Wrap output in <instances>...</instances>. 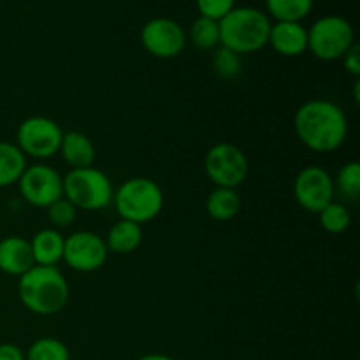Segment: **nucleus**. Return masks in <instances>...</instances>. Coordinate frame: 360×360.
I'll use <instances>...</instances> for the list:
<instances>
[{"label":"nucleus","mask_w":360,"mask_h":360,"mask_svg":"<svg viewBox=\"0 0 360 360\" xmlns=\"http://www.w3.org/2000/svg\"><path fill=\"white\" fill-rule=\"evenodd\" d=\"M190 39L197 49H217L220 46V25L210 18L199 16L190 28Z\"/></svg>","instance_id":"4be33fe9"},{"label":"nucleus","mask_w":360,"mask_h":360,"mask_svg":"<svg viewBox=\"0 0 360 360\" xmlns=\"http://www.w3.org/2000/svg\"><path fill=\"white\" fill-rule=\"evenodd\" d=\"M115 188L104 171L97 167L70 169L63 178V197L81 211H101L112 202Z\"/></svg>","instance_id":"39448f33"},{"label":"nucleus","mask_w":360,"mask_h":360,"mask_svg":"<svg viewBox=\"0 0 360 360\" xmlns=\"http://www.w3.org/2000/svg\"><path fill=\"white\" fill-rule=\"evenodd\" d=\"M354 44V27L343 16H323L308 28V49L322 62L341 60Z\"/></svg>","instance_id":"423d86ee"},{"label":"nucleus","mask_w":360,"mask_h":360,"mask_svg":"<svg viewBox=\"0 0 360 360\" xmlns=\"http://www.w3.org/2000/svg\"><path fill=\"white\" fill-rule=\"evenodd\" d=\"M141 44L155 58H176L186 46V34L171 18H153L141 30Z\"/></svg>","instance_id":"f8f14e48"},{"label":"nucleus","mask_w":360,"mask_h":360,"mask_svg":"<svg viewBox=\"0 0 360 360\" xmlns=\"http://www.w3.org/2000/svg\"><path fill=\"white\" fill-rule=\"evenodd\" d=\"M204 172L214 186L236 190L248 178V157L236 144L218 143L206 153Z\"/></svg>","instance_id":"6e6552de"},{"label":"nucleus","mask_w":360,"mask_h":360,"mask_svg":"<svg viewBox=\"0 0 360 360\" xmlns=\"http://www.w3.org/2000/svg\"><path fill=\"white\" fill-rule=\"evenodd\" d=\"M108 255L104 238L91 231H77L65 238L62 260L76 273H95L104 266Z\"/></svg>","instance_id":"9d476101"},{"label":"nucleus","mask_w":360,"mask_h":360,"mask_svg":"<svg viewBox=\"0 0 360 360\" xmlns=\"http://www.w3.org/2000/svg\"><path fill=\"white\" fill-rule=\"evenodd\" d=\"M25 360H70V350L58 338L44 336L27 348Z\"/></svg>","instance_id":"412c9836"},{"label":"nucleus","mask_w":360,"mask_h":360,"mask_svg":"<svg viewBox=\"0 0 360 360\" xmlns=\"http://www.w3.org/2000/svg\"><path fill=\"white\" fill-rule=\"evenodd\" d=\"M18 188L30 206L46 210L63 197V176L48 164L27 165Z\"/></svg>","instance_id":"1a4fd4ad"},{"label":"nucleus","mask_w":360,"mask_h":360,"mask_svg":"<svg viewBox=\"0 0 360 360\" xmlns=\"http://www.w3.org/2000/svg\"><path fill=\"white\" fill-rule=\"evenodd\" d=\"M35 266L30 241L21 236H7L0 241V271L9 276L25 274Z\"/></svg>","instance_id":"4468645a"},{"label":"nucleus","mask_w":360,"mask_h":360,"mask_svg":"<svg viewBox=\"0 0 360 360\" xmlns=\"http://www.w3.org/2000/svg\"><path fill=\"white\" fill-rule=\"evenodd\" d=\"M334 179L319 165H308L295 176L294 195L304 211L319 214L327 204L334 200Z\"/></svg>","instance_id":"9b49d317"},{"label":"nucleus","mask_w":360,"mask_h":360,"mask_svg":"<svg viewBox=\"0 0 360 360\" xmlns=\"http://www.w3.org/2000/svg\"><path fill=\"white\" fill-rule=\"evenodd\" d=\"M63 246L65 238L58 229H41L35 232L30 239L32 255H34L35 266H56L63 259Z\"/></svg>","instance_id":"2eb2a0df"},{"label":"nucleus","mask_w":360,"mask_h":360,"mask_svg":"<svg viewBox=\"0 0 360 360\" xmlns=\"http://www.w3.org/2000/svg\"><path fill=\"white\" fill-rule=\"evenodd\" d=\"M315 0H266L267 13L276 21L301 23L313 9Z\"/></svg>","instance_id":"aec40b11"},{"label":"nucleus","mask_w":360,"mask_h":360,"mask_svg":"<svg viewBox=\"0 0 360 360\" xmlns=\"http://www.w3.org/2000/svg\"><path fill=\"white\" fill-rule=\"evenodd\" d=\"M319 220L326 232H329V234H341V232H345L350 227L352 214L345 204L333 200V202L327 204V206L320 211Z\"/></svg>","instance_id":"5701e85b"},{"label":"nucleus","mask_w":360,"mask_h":360,"mask_svg":"<svg viewBox=\"0 0 360 360\" xmlns=\"http://www.w3.org/2000/svg\"><path fill=\"white\" fill-rule=\"evenodd\" d=\"M137 360H174L172 357L165 354H146V355H141Z\"/></svg>","instance_id":"c756f323"},{"label":"nucleus","mask_w":360,"mask_h":360,"mask_svg":"<svg viewBox=\"0 0 360 360\" xmlns=\"http://www.w3.org/2000/svg\"><path fill=\"white\" fill-rule=\"evenodd\" d=\"M18 297L34 315H56L69 302V281L56 266H34L18 280Z\"/></svg>","instance_id":"f03ea898"},{"label":"nucleus","mask_w":360,"mask_h":360,"mask_svg":"<svg viewBox=\"0 0 360 360\" xmlns=\"http://www.w3.org/2000/svg\"><path fill=\"white\" fill-rule=\"evenodd\" d=\"M334 192H340L347 200H357L360 195V164L352 160L347 162L338 171L334 179Z\"/></svg>","instance_id":"b1692460"},{"label":"nucleus","mask_w":360,"mask_h":360,"mask_svg":"<svg viewBox=\"0 0 360 360\" xmlns=\"http://www.w3.org/2000/svg\"><path fill=\"white\" fill-rule=\"evenodd\" d=\"M220 25V44L238 55H250L267 46L271 20L255 7H234Z\"/></svg>","instance_id":"7ed1b4c3"},{"label":"nucleus","mask_w":360,"mask_h":360,"mask_svg":"<svg viewBox=\"0 0 360 360\" xmlns=\"http://www.w3.org/2000/svg\"><path fill=\"white\" fill-rule=\"evenodd\" d=\"M241 210V199L234 188H217L207 195L206 213L214 221H229L238 217Z\"/></svg>","instance_id":"6ab92c4d"},{"label":"nucleus","mask_w":360,"mask_h":360,"mask_svg":"<svg viewBox=\"0 0 360 360\" xmlns=\"http://www.w3.org/2000/svg\"><path fill=\"white\" fill-rule=\"evenodd\" d=\"M116 213L122 220L137 225L155 220L164 210V192L160 185L150 178H130L115 190L112 195Z\"/></svg>","instance_id":"20e7f679"},{"label":"nucleus","mask_w":360,"mask_h":360,"mask_svg":"<svg viewBox=\"0 0 360 360\" xmlns=\"http://www.w3.org/2000/svg\"><path fill=\"white\" fill-rule=\"evenodd\" d=\"M0 360H25V352L14 343H0Z\"/></svg>","instance_id":"c85d7f7f"},{"label":"nucleus","mask_w":360,"mask_h":360,"mask_svg":"<svg viewBox=\"0 0 360 360\" xmlns=\"http://www.w3.org/2000/svg\"><path fill=\"white\" fill-rule=\"evenodd\" d=\"M267 44L281 56H301L308 51V28L297 21H276L271 25Z\"/></svg>","instance_id":"ddd939ff"},{"label":"nucleus","mask_w":360,"mask_h":360,"mask_svg":"<svg viewBox=\"0 0 360 360\" xmlns=\"http://www.w3.org/2000/svg\"><path fill=\"white\" fill-rule=\"evenodd\" d=\"M341 60H343V65L345 69H347V72L357 79L360 76V48L357 42L345 53Z\"/></svg>","instance_id":"cd10ccee"},{"label":"nucleus","mask_w":360,"mask_h":360,"mask_svg":"<svg viewBox=\"0 0 360 360\" xmlns=\"http://www.w3.org/2000/svg\"><path fill=\"white\" fill-rule=\"evenodd\" d=\"M297 139L315 153L340 150L348 136V118L343 109L327 98H311L299 105L294 116Z\"/></svg>","instance_id":"f257e3e1"},{"label":"nucleus","mask_w":360,"mask_h":360,"mask_svg":"<svg viewBox=\"0 0 360 360\" xmlns=\"http://www.w3.org/2000/svg\"><path fill=\"white\" fill-rule=\"evenodd\" d=\"M200 16L220 21L236 7V0H195Z\"/></svg>","instance_id":"bb28decb"},{"label":"nucleus","mask_w":360,"mask_h":360,"mask_svg":"<svg viewBox=\"0 0 360 360\" xmlns=\"http://www.w3.org/2000/svg\"><path fill=\"white\" fill-rule=\"evenodd\" d=\"M27 169V157L14 143L0 141V188L18 185Z\"/></svg>","instance_id":"a211bd4d"},{"label":"nucleus","mask_w":360,"mask_h":360,"mask_svg":"<svg viewBox=\"0 0 360 360\" xmlns=\"http://www.w3.org/2000/svg\"><path fill=\"white\" fill-rule=\"evenodd\" d=\"M46 217H48L53 229H67L76 221L77 210L65 197H62V199L55 200L51 206L46 207Z\"/></svg>","instance_id":"a878e982"},{"label":"nucleus","mask_w":360,"mask_h":360,"mask_svg":"<svg viewBox=\"0 0 360 360\" xmlns=\"http://www.w3.org/2000/svg\"><path fill=\"white\" fill-rule=\"evenodd\" d=\"M58 153L62 155L63 162L70 165V169H84L91 167L95 162V144L86 134L70 130L63 134L62 143H60Z\"/></svg>","instance_id":"dca6fc26"},{"label":"nucleus","mask_w":360,"mask_h":360,"mask_svg":"<svg viewBox=\"0 0 360 360\" xmlns=\"http://www.w3.org/2000/svg\"><path fill=\"white\" fill-rule=\"evenodd\" d=\"M211 65H213L214 74L221 79H236L243 70V60L241 55L220 46V48L214 49Z\"/></svg>","instance_id":"393cba45"},{"label":"nucleus","mask_w":360,"mask_h":360,"mask_svg":"<svg viewBox=\"0 0 360 360\" xmlns=\"http://www.w3.org/2000/svg\"><path fill=\"white\" fill-rule=\"evenodd\" d=\"M109 252L116 255H129L136 252L143 243V227L134 221L122 220L120 218L108 232V238L104 239Z\"/></svg>","instance_id":"f3484780"},{"label":"nucleus","mask_w":360,"mask_h":360,"mask_svg":"<svg viewBox=\"0 0 360 360\" xmlns=\"http://www.w3.org/2000/svg\"><path fill=\"white\" fill-rule=\"evenodd\" d=\"M63 130L55 120L48 116H28L18 125L16 146L25 157L35 160H48L60 150Z\"/></svg>","instance_id":"0eeeda50"}]
</instances>
